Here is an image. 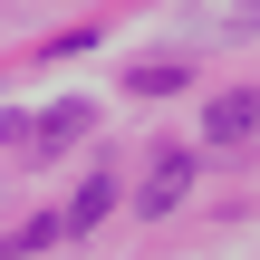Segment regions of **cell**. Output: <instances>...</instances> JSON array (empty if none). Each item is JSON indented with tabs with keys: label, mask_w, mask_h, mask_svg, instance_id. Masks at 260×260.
<instances>
[{
	"label": "cell",
	"mask_w": 260,
	"mask_h": 260,
	"mask_svg": "<svg viewBox=\"0 0 260 260\" xmlns=\"http://www.w3.org/2000/svg\"><path fill=\"white\" fill-rule=\"evenodd\" d=\"M183 193H193V154H183V145H164V154L145 164V203H135V212H174Z\"/></svg>",
	"instance_id": "2"
},
{
	"label": "cell",
	"mask_w": 260,
	"mask_h": 260,
	"mask_svg": "<svg viewBox=\"0 0 260 260\" xmlns=\"http://www.w3.org/2000/svg\"><path fill=\"white\" fill-rule=\"evenodd\" d=\"M251 125H260V96H251V87H232V96L203 106V135H212V145H241Z\"/></svg>",
	"instance_id": "3"
},
{
	"label": "cell",
	"mask_w": 260,
	"mask_h": 260,
	"mask_svg": "<svg viewBox=\"0 0 260 260\" xmlns=\"http://www.w3.org/2000/svg\"><path fill=\"white\" fill-rule=\"evenodd\" d=\"M106 203H116V183H106V174H87V183H77V203H68L58 222H68V232H87V222H106Z\"/></svg>",
	"instance_id": "4"
},
{
	"label": "cell",
	"mask_w": 260,
	"mask_h": 260,
	"mask_svg": "<svg viewBox=\"0 0 260 260\" xmlns=\"http://www.w3.org/2000/svg\"><path fill=\"white\" fill-rule=\"evenodd\" d=\"M87 125H96V106H87V96H68V106H48V116H29V125H19V154H39V164H48V154H68Z\"/></svg>",
	"instance_id": "1"
}]
</instances>
